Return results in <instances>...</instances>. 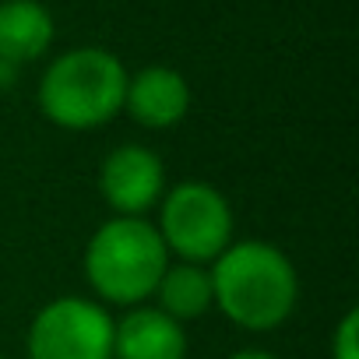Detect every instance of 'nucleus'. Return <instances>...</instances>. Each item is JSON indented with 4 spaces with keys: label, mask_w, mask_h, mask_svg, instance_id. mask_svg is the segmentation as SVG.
Returning <instances> with one entry per match:
<instances>
[{
    "label": "nucleus",
    "mask_w": 359,
    "mask_h": 359,
    "mask_svg": "<svg viewBox=\"0 0 359 359\" xmlns=\"http://www.w3.org/2000/svg\"><path fill=\"white\" fill-rule=\"evenodd\" d=\"M215 306L247 331H271L289 320L299 299L292 261L264 240L229 243L212 264Z\"/></svg>",
    "instance_id": "f257e3e1"
},
{
    "label": "nucleus",
    "mask_w": 359,
    "mask_h": 359,
    "mask_svg": "<svg viewBox=\"0 0 359 359\" xmlns=\"http://www.w3.org/2000/svg\"><path fill=\"white\" fill-rule=\"evenodd\" d=\"M127 67L102 46H78L60 53L39 78V109L64 130H92L123 109Z\"/></svg>",
    "instance_id": "f03ea898"
},
{
    "label": "nucleus",
    "mask_w": 359,
    "mask_h": 359,
    "mask_svg": "<svg viewBox=\"0 0 359 359\" xmlns=\"http://www.w3.org/2000/svg\"><path fill=\"white\" fill-rule=\"evenodd\" d=\"M169 268V250L155 222L113 215L102 222L85 247V275L102 303L141 306L155 296L162 271Z\"/></svg>",
    "instance_id": "7ed1b4c3"
},
{
    "label": "nucleus",
    "mask_w": 359,
    "mask_h": 359,
    "mask_svg": "<svg viewBox=\"0 0 359 359\" xmlns=\"http://www.w3.org/2000/svg\"><path fill=\"white\" fill-rule=\"evenodd\" d=\"M155 229L169 254L187 264H205L233 243V208L219 187L191 180L162 198V219Z\"/></svg>",
    "instance_id": "20e7f679"
},
{
    "label": "nucleus",
    "mask_w": 359,
    "mask_h": 359,
    "mask_svg": "<svg viewBox=\"0 0 359 359\" xmlns=\"http://www.w3.org/2000/svg\"><path fill=\"white\" fill-rule=\"evenodd\" d=\"M29 359H113V317L85 296L50 299L29 324Z\"/></svg>",
    "instance_id": "39448f33"
},
{
    "label": "nucleus",
    "mask_w": 359,
    "mask_h": 359,
    "mask_svg": "<svg viewBox=\"0 0 359 359\" xmlns=\"http://www.w3.org/2000/svg\"><path fill=\"white\" fill-rule=\"evenodd\" d=\"M162 187H165L162 158L144 144H120L102 158L99 191L116 215L141 219L151 205L162 201Z\"/></svg>",
    "instance_id": "423d86ee"
},
{
    "label": "nucleus",
    "mask_w": 359,
    "mask_h": 359,
    "mask_svg": "<svg viewBox=\"0 0 359 359\" xmlns=\"http://www.w3.org/2000/svg\"><path fill=\"white\" fill-rule=\"evenodd\" d=\"M123 109L134 123L148 130L176 127L191 109V85L176 67H162V64L141 67L134 78H127Z\"/></svg>",
    "instance_id": "0eeeda50"
},
{
    "label": "nucleus",
    "mask_w": 359,
    "mask_h": 359,
    "mask_svg": "<svg viewBox=\"0 0 359 359\" xmlns=\"http://www.w3.org/2000/svg\"><path fill=\"white\" fill-rule=\"evenodd\" d=\"M113 355L116 359H184L187 334L184 324L158 306H134L113 320Z\"/></svg>",
    "instance_id": "6e6552de"
},
{
    "label": "nucleus",
    "mask_w": 359,
    "mask_h": 359,
    "mask_svg": "<svg viewBox=\"0 0 359 359\" xmlns=\"http://www.w3.org/2000/svg\"><path fill=\"white\" fill-rule=\"evenodd\" d=\"M50 43L53 15L39 0H4L0 4V64H32L50 50Z\"/></svg>",
    "instance_id": "1a4fd4ad"
},
{
    "label": "nucleus",
    "mask_w": 359,
    "mask_h": 359,
    "mask_svg": "<svg viewBox=\"0 0 359 359\" xmlns=\"http://www.w3.org/2000/svg\"><path fill=\"white\" fill-rule=\"evenodd\" d=\"M155 299L158 310L169 313L172 320H198L215 306V292H212V275L201 264H169L155 285Z\"/></svg>",
    "instance_id": "9d476101"
},
{
    "label": "nucleus",
    "mask_w": 359,
    "mask_h": 359,
    "mask_svg": "<svg viewBox=\"0 0 359 359\" xmlns=\"http://www.w3.org/2000/svg\"><path fill=\"white\" fill-rule=\"evenodd\" d=\"M331 359H359V313L345 310L331 334Z\"/></svg>",
    "instance_id": "9b49d317"
},
{
    "label": "nucleus",
    "mask_w": 359,
    "mask_h": 359,
    "mask_svg": "<svg viewBox=\"0 0 359 359\" xmlns=\"http://www.w3.org/2000/svg\"><path fill=\"white\" fill-rule=\"evenodd\" d=\"M229 359H278V355H271V352H264V348H240V352H233Z\"/></svg>",
    "instance_id": "f8f14e48"
}]
</instances>
